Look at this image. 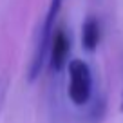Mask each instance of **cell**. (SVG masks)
<instances>
[{
    "label": "cell",
    "instance_id": "cell-1",
    "mask_svg": "<svg viewBox=\"0 0 123 123\" xmlns=\"http://www.w3.org/2000/svg\"><path fill=\"white\" fill-rule=\"evenodd\" d=\"M63 6V0H51L47 13L43 16L42 27L36 33V42H35V51H33V60L29 63V71H27V78L29 81H35L40 76L43 65L47 62V54H49V43H51V36L54 33V22H56L60 9Z\"/></svg>",
    "mask_w": 123,
    "mask_h": 123
},
{
    "label": "cell",
    "instance_id": "cell-2",
    "mask_svg": "<svg viewBox=\"0 0 123 123\" xmlns=\"http://www.w3.org/2000/svg\"><path fill=\"white\" fill-rule=\"evenodd\" d=\"M69 65V98L74 105H87L92 98V73L83 60H73Z\"/></svg>",
    "mask_w": 123,
    "mask_h": 123
},
{
    "label": "cell",
    "instance_id": "cell-3",
    "mask_svg": "<svg viewBox=\"0 0 123 123\" xmlns=\"http://www.w3.org/2000/svg\"><path fill=\"white\" fill-rule=\"evenodd\" d=\"M71 51V40L67 36L63 27L54 29L53 36H51V43H49V67L53 73H62L63 67L67 65V56Z\"/></svg>",
    "mask_w": 123,
    "mask_h": 123
},
{
    "label": "cell",
    "instance_id": "cell-4",
    "mask_svg": "<svg viewBox=\"0 0 123 123\" xmlns=\"http://www.w3.org/2000/svg\"><path fill=\"white\" fill-rule=\"evenodd\" d=\"M100 43V22L94 16H87L81 25V47L87 53H94Z\"/></svg>",
    "mask_w": 123,
    "mask_h": 123
},
{
    "label": "cell",
    "instance_id": "cell-5",
    "mask_svg": "<svg viewBox=\"0 0 123 123\" xmlns=\"http://www.w3.org/2000/svg\"><path fill=\"white\" fill-rule=\"evenodd\" d=\"M105 111H107V103H105L103 98H96L91 105V111H89V119L91 123H100L105 118Z\"/></svg>",
    "mask_w": 123,
    "mask_h": 123
},
{
    "label": "cell",
    "instance_id": "cell-6",
    "mask_svg": "<svg viewBox=\"0 0 123 123\" xmlns=\"http://www.w3.org/2000/svg\"><path fill=\"white\" fill-rule=\"evenodd\" d=\"M121 112H123V100H121Z\"/></svg>",
    "mask_w": 123,
    "mask_h": 123
}]
</instances>
